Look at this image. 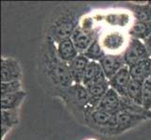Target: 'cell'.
Listing matches in <instances>:
<instances>
[{"label": "cell", "mask_w": 151, "mask_h": 140, "mask_svg": "<svg viewBox=\"0 0 151 140\" xmlns=\"http://www.w3.org/2000/svg\"><path fill=\"white\" fill-rule=\"evenodd\" d=\"M21 91H23L21 80L1 82V95H9V93H14Z\"/></svg>", "instance_id": "cell-25"}, {"label": "cell", "mask_w": 151, "mask_h": 140, "mask_svg": "<svg viewBox=\"0 0 151 140\" xmlns=\"http://www.w3.org/2000/svg\"><path fill=\"white\" fill-rule=\"evenodd\" d=\"M106 54V51L102 48V46L98 38L94 40V42L84 53V55L88 60L94 62H100Z\"/></svg>", "instance_id": "cell-23"}, {"label": "cell", "mask_w": 151, "mask_h": 140, "mask_svg": "<svg viewBox=\"0 0 151 140\" xmlns=\"http://www.w3.org/2000/svg\"><path fill=\"white\" fill-rule=\"evenodd\" d=\"M106 80H107V77L104 75L100 63H99V62L89 61L82 84L87 87L89 85L98 83V82H101Z\"/></svg>", "instance_id": "cell-14"}, {"label": "cell", "mask_w": 151, "mask_h": 140, "mask_svg": "<svg viewBox=\"0 0 151 140\" xmlns=\"http://www.w3.org/2000/svg\"><path fill=\"white\" fill-rule=\"evenodd\" d=\"M125 41H126V38L122 33L118 32V31H112V32L106 33L104 35L100 40V42L104 50L106 51V53L107 51H109L113 54V53L118 51L123 48Z\"/></svg>", "instance_id": "cell-10"}, {"label": "cell", "mask_w": 151, "mask_h": 140, "mask_svg": "<svg viewBox=\"0 0 151 140\" xmlns=\"http://www.w3.org/2000/svg\"><path fill=\"white\" fill-rule=\"evenodd\" d=\"M129 74L132 80L145 82L149 79L151 72V58L138 62L132 66L129 67Z\"/></svg>", "instance_id": "cell-17"}, {"label": "cell", "mask_w": 151, "mask_h": 140, "mask_svg": "<svg viewBox=\"0 0 151 140\" xmlns=\"http://www.w3.org/2000/svg\"><path fill=\"white\" fill-rule=\"evenodd\" d=\"M144 43L145 45V48H147V53H148L150 58H151V36H150L148 38H147V39L144 41Z\"/></svg>", "instance_id": "cell-27"}, {"label": "cell", "mask_w": 151, "mask_h": 140, "mask_svg": "<svg viewBox=\"0 0 151 140\" xmlns=\"http://www.w3.org/2000/svg\"><path fill=\"white\" fill-rule=\"evenodd\" d=\"M149 119L147 116L140 115L128 110L120 109L116 113V126L113 134H118L129 130L143 121Z\"/></svg>", "instance_id": "cell-6"}, {"label": "cell", "mask_w": 151, "mask_h": 140, "mask_svg": "<svg viewBox=\"0 0 151 140\" xmlns=\"http://www.w3.org/2000/svg\"><path fill=\"white\" fill-rule=\"evenodd\" d=\"M25 96H27V92L24 91L1 95V110L18 109Z\"/></svg>", "instance_id": "cell-18"}, {"label": "cell", "mask_w": 151, "mask_h": 140, "mask_svg": "<svg viewBox=\"0 0 151 140\" xmlns=\"http://www.w3.org/2000/svg\"><path fill=\"white\" fill-rule=\"evenodd\" d=\"M22 68L20 64L13 58L1 59V82L21 80Z\"/></svg>", "instance_id": "cell-8"}, {"label": "cell", "mask_w": 151, "mask_h": 140, "mask_svg": "<svg viewBox=\"0 0 151 140\" xmlns=\"http://www.w3.org/2000/svg\"><path fill=\"white\" fill-rule=\"evenodd\" d=\"M143 83L144 82L132 80L126 91V96L137 105L143 106Z\"/></svg>", "instance_id": "cell-21"}, {"label": "cell", "mask_w": 151, "mask_h": 140, "mask_svg": "<svg viewBox=\"0 0 151 140\" xmlns=\"http://www.w3.org/2000/svg\"><path fill=\"white\" fill-rule=\"evenodd\" d=\"M121 107V96L118 93L113 90L112 88L109 89L106 95L102 97L99 105L97 106L96 109H100L103 111L117 113L120 110Z\"/></svg>", "instance_id": "cell-13"}, {"label": "cell", "mask_w": 151, "mask_h": 140, "mask_svg": "<svg viewBox=\"0 0 151 140\" xmlns=\"http://www.w3.org/2000/svg\"><path fill=\"white\" fill-rule=\"evenodd\" d=\"M122 54L125 64L128 67L137 64L138 62L150 58L144 41L133 38H129Z\"/></svg>", "instance_id": "cell-4"}, {"label": "cell", "mask_w": 151, "mask_h": 140, "mask_svg": "<svg viewBox=\"0 0 151 140\" xmlns=\"http://www.w3.org/2000/svg\"><path fill=\"white\" fill-rule=\"evenodd\" d=\"M105 20L109 24L113 25V26L124 27L129 23V16L126 13H112L106 15Z\"/></svg>", "instance_id": "cell-24"}, {"label": "cell", "mask_w": 151, "mask_h": 140, "mask_svg": "<svg viewBox=\"0 0 151 140\" xmlns=\"http://www.w3.org/2000/svg\"><path fill=\"white\" fill-rule=\"evenodd\" d=\"M99 63H100L103 73L108 80L112 79L124 66H126L123 54L120 53H107Z\"/></svg>", "instance_id": "cell-7"}, {"label": "cell", "mask_w": 151, "mask_h": 140, "mask_svg": "<svg viewBox=\"0 0 151 140\" xmlns=\"http://www.w3.org/2000/svg\"><path fill=\"white\" fill-rule=\"evenodd\" d=\"M59 93H62L64 99L66 101H69L70 105H72L75 108L84 111L86 116L94 110L91 106L90 97L86 87L83 84L74 83L68 89L60 91Z\"/></svg>", "instance_id": "cell-3"}, {"label": "cell", "mask_w": 151, "mask_h": 140, "mask_svg": "<svg viewBox=\"0 0 151 140\" xmlns=\"http://www.w3.org/2000/svg\"><path fill=\"white\" fill-rule=\"evenodd\" d=\"M149 79L151 80V72H150V77H149Z\"/></svg>", "instance_id": "cell-28"}, {"label": "cell", "mask_w": 151, "mask_h": 140, "mask_svg": "<svg viewBox=\"0 0 151 140\" xmlns=\"http://www.w3.org/2000/svg\"><path fill=\"white\" fill-rule=\"evenodd\" d=\"M131 38L145 41L151 36V22H136L132 24L129 29Z\"/></svg>", "instance_id": "cell-19"}, {"label": "cell", "mask_w": 151, "mask_h": 140, "mask_svg": "<svg viewBox=\"0 0 151 140\" xmlns=\"http://www.w3.org/2000/svg\"><path fill=\"white\" fill-rule=\"evenodd\" d=\"M96 39L97 34L94 30L88 31L83 29L80 26H78V28L71 37V40L73 41L78 53L80 54H84L85 51L89 48V46Z\"/></svg>", "instance_id": "cell-9"}, {"label": "cell", "mask_w": 151, "mask_h": 140, "mask_svg": "<svg viewBox=\"0 0 151 140\" xmlns=\"http://www.w3.org/2000/svg\"><path fill=\"white\" fill-rule=\"evenodd\" d=\"M88 63H89V60L84 54H79L73 61L68 64L70 76L74 83H83Z\"/></svg>", "instance_id": "cell-12"}, {"label": "cell", "mask_w": 151, "mask_h": 140, "mask_svg": "<svg viewBox=\"0 0 151 140\" xmlns=\"http://www.w3.org/2000/svg\"><path fill=\"white\" fill-rule=\"evenodd\" d=\"M42 60L47 77L58 89V92L68 89L74 84L69 70V65L58 57L55 43L48 36L43 49Z\"/></svg>", "instance_id": "cell-1"}, {"label": "cell", "mask_w": 151, "mask_h": 140, "mask_svg": "<svg viewBox=\"0 0 151 140\" xmlns=\"http://www.w3.org/2000/svg\"><path fill=\"white\" fill-rule=\"evenodd\" d=\"M86 121L92 123L100 131H110L114 133L116 126V113H111L100 109H94L86 116Z\"/></svg>", "instance_id": "cell-5"}, {"label": "cell", "mask_w": 151, "mask_h": 140, "mask_svg": "<svg viewBox=\"0 0 151 140\" xmlns=\"http://www.w3.org/2000/svg\"><path fill=\"white\" fill-rule=\"evenodd\" d=\"M18 109L1 110V139L14 125L18 124Z\"/></svg>", "instance_id": "cell-20"}, {"label": "cell", "mask_w": 151, "mask_h": 140, "mask_svg": "<svg viewBox=\"0 0 151 140\" xmlns=\"http://www.w3.org/2000/svg\"><path fill=\"white\" fill-rule=\"evenodd\" d=\"M148 3H149V4H150V5H151V1H149V2H148Z\"/></svg>", "instance_id": "cell-29"}, {"label": "cell", "mask_w": 151, "mask_h": 140, "mask_svg": "<svg viewBox=\"0 0 151 140\" xmlns=\"http://www.w3.org/2000/svg\"><path fill=\"white\" fill-rule=\"evenodd\" d=\"M110 88L111 87L108 80L86 87L88 95H89L90 97V102L93 109H96L99 103L102 99V97L106 95V92L109 91Z\"/></svg>", "instance_id": "cell-16"}, {"label": "cell", "mask_w": 151, "mask_h": 140, "mask_svg": "<svg viewBox=\"0 0 151 140\" xmlns=\"http://www.w3.org/2000/svg\"><path fill=\"white\" fill-rule=\"evenodd\" d=\"M56 53L59 58L65 62L66 64H70L73 61L80 53H78L76 47L71 38H68L60 41L56 44Z\"/></svg>", "instance_id": "cell-15"}, {"label": "cell", "mask_w": 151, "mask_h": 140, "mask_svg": "<svg viewBox=\"0 0 151 140\" xmlns=\"http://www.w3.org/2000/svg\"><path fill=\"white\" fill-rule=\"evenodd\" d=\"M129 9L136 22H151V5L147 4H131Z\"/></svg>", "instance_id": "cell-22"}, {"label": "cell", "mask_w": 151, "mask_h": 140, "mask_svg": "<svg viewBox=\"0 0 151 140\" xmlns=\"http://www.w3.org/2000/svg\"><path fill=\"white\" fill-rule=\"evenodd\" d=\"M132 80V79L131 74H129V69L126 65L119 70L112 79L109 80V83H110V87L113 90H114L119 95L123 97L126 96L127 88Z\"/></svg>", "instance_id": "cell-11"}, {"label": "cell", "mask_w": 151, "mask_h": 140, "mask_svg": "<svg viewBox=\"0 0 151 140\" xmlns=\"http://www.w3.org/2000/svg\"><path fill=\"white\" fill-rule=\"evenodd\" d=\"M143 107L151 110V80L148 79L143 83Z\"/></svg>", "instance_id": "cell-26"}, {"label": "cell", "mask_w": 151, "mask_h": 140, "mask_svg": "<svg viewBox=\"0 0 151 140\" xmlns=\"http://www.w3.org/2000/svg\"><path fill=\"white\" fill-rule=\"evenodd\" d=\"M79 24V13L75 10H65L52 22L48 31V37L55 44L62 40L71 38Z\"/></svg>", "instance_id": "cell-2"}]
</instances>
